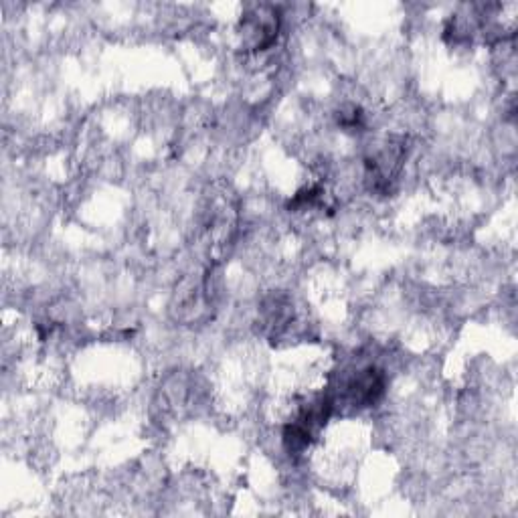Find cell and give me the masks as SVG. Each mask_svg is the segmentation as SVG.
Segmentation results:
<instances>
[{"label": "cell", "mask_w": 518, "mask_h": 518, "mask_svg": "<svg viewBox=\"0 0 518 518\" xmlns=\"http://www.w3.org/2000/svg\"><path fill=\"white\" fill-rule=\"evenodd\" d=\"M280 31L278 11L272 7H255L241 19L243 43L253 51L268 49Z\"/></svg>", "instance_id": "1"}, {"label": "cell", "mask_w": 518, "mask_h": 518, "mask_svg": "<svg viewBox=\"0 0 518 518\" xmlns=\"http://www.w3.org/2000/svg\"><path fill=\"white\" fill-rule=\"evenodd\" d=\"M349 397L355 405H375L385 393V375L377 367H367L355 375L349 383Z\"/></svg>", "instance_id": "2"}]
</instances>
